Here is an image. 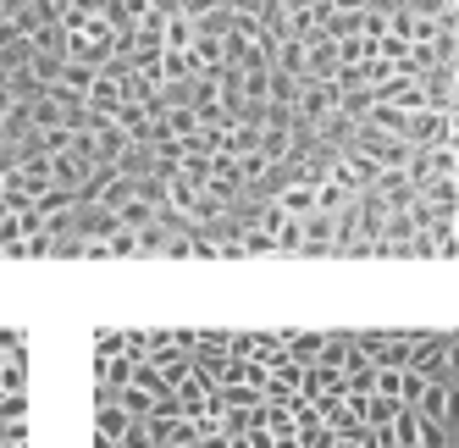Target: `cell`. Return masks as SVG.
I'll return each instance as SVG.
<instances>
[{
	"label": "cell",
	"instance_id": "cell-11",
	"mask_svg": "<svg viewBox=\"0 0 459 448\" xmlns=\"http://www.w3.org/2000/svg\"><path fill=\"white\" fill-rule=\"evenodd\" d=\"M399 409H404L399 399H377V393H371V399H366V426H387Z\"/></svg>",
	"mask_w": 459,
	"mask_h": 448
},
{
	"label": "cell",
	"instance_id": "cell-5",
	"mask_svg": "<svg viewBox=\"0 0 459 448\" xmlns=\"http://www.w3.org/2000/svg\"><path fill=\"white\" fill-rule=\"evenodd\" d=\"M150 437H155V448H200L205 443L188 415H178V421H150Z\"/></svg>",
	"mask_w": 459,
	"mask_h": 448
},
{
	"label": "cell",
	"instance_id": "cell-10",
	"mask_svg": "<svg viewBox=\"0 0 459 448\" xmlns=\"http://www.w3.org/2000/svg\"><path fill=\"white\" fill-rule=\"evenodd\" d=\"M404 382H410V366H377V399H399L404 404Z\"/></svg>",
	"mask_w": 459,
	"mask_h": 448
},
{
	"label": "cell",
	"instance_id": "cell-2",
	"mask_svg": "<svg viewBox=\"0 0 459 448\" xmlns=\"http://www.w3.org/2000/svg\"><path fill=\"white\" fill-rule=\"evenodd\" d=\"M415 150H432V144H454V116L448 111H415L410 116V134H404Z\"/></svg>",
	"mask_w": 459,
	"mask_h": 448
},
{
	"label": "cell",
	"instance_id": "cell-13",
	"mask_svg": "<svg viewBox=\"0 0 459 448\" xmlns=\"http://www.w3.org/2000/svg\"><path fill=\"white\" fill-rule=\"evenodd\" d=\"M227 448H249V437H227Z\"/></svg>",
	"mask_w": 459,
	"mask_h": 448
},
{
	"label": "cell",
	"instance_id": "cell-3",
	"mask_svg": "<svg viewBox=\"0 0 459 448\" xmlns=\"http://www.w3.org/2000/svg\"><path fill=\"white\" fill-rule=\"evenodd\" d=\"M172 399L183 404V415H200L205 404H216V382H211V376H205L200 366H194V371H188V376L178 382V388H172Z\"/></svg>",
	"mask_w": 459,
	"mask_h": 448
},
{
	"label": "cell",
	"instance_id": "cell-4",
	"mask_svg": "<svg viewBox=\"0 0 459 448\" xmlns=\"http://www.w3.org/2000/svg\"><path fill=\"white\" fill-rule=\"evenodd\" d=\"M134 371H139L134 355H94V382H100L106 393H122L127 382H134Z\"/></svg>",
	"mask_w": 459,
	"mask_h": 448
},
{
	"label": "cell",
	"instance_id": "cell-9",
	"mask_svg": "<svg viewBox=\"0 0 459 448\" xmlns=\"http://www.w3.org/2000/svg\"><path fill=\"white\" fill-rule=\"evenodd\" d=\"M216 399H221L227 409H260V404H266V393H260V388H249V382H221V388H216Z\"/></svg>",
	"mask_w": 459,
	"mask_h": 448
},
{
	"label": "cell",
	"instance_id": "cell-7",
	"mask_svg": "<svg viewBox=\"0 0 459 448\" xmlns=\"http://www.w3.org/2000/svg\"><path fill=\"white\" fill-rule=\"evenodd\" d=\"M387 426H393V448H420V426H426V421H420V409H415V404H404Z\"/></svg>",
	"mask_w": 459,
	"mask_h": 448
},
{
	"label": "cell",
	"instance_id": "cell-8",
	"mask_svg": "<svg viewBox=\"0 0 459 448\" xmlns=\"http://www.w3.org/2000/svg\"><path fill=\"white\" fill-rule=\"evenodd\" d=\"M117 404L134 415V421H150L155 415V404H160V393H150V388H139V382H127V388L117 393Z\"/></svg>",
	"mask_w": 459,
	"mask_h": 448
},
{
	"label": "cell",
	"instance_id": "cell-12",
	"mask_svg": "<svg viewBox=\"0 0 459 448\" xmlns=\"http://www.w3.org/2000/svg\"><path fill=\"white\" fill-rule=\"evenodd\" d=\"M122 448H155V437H150V421H134V426H127Z\"/></svg>",
	"mask_w": 459,
	"mask_h": 448
},
{
	"label": "cell",
	"instance_id": "cell-1",
	"mask_svg": "<svg viewBox=\"0 0 459 448\" xmlns=\"http://www.w3.org/2000/svg\"><path fill=\"white\" fill-rule=\"evenodd\" d=\"M415 409L426 415V421H437V426H454V421H459V399H454V388H448V376H426Z\"/></svg>",
	"mask_w": 459,
	"mask_h": 448
},
{
	"label": "cell",
	"instance_id": "cell-6",
	"mask_svg": "<svg viewBox=\"0 0 459 448\" xmlns=\"http://www.w3.org/2000/svg\"><path fill=\"white\" fill-rule=\"evenodd\" d=\"M282 349H288V360L316 366L326 355V332H282Z\"/></svg>",
	"mask_w": 459,
	"mask_h": 448
}]
</instances>
